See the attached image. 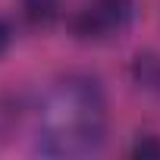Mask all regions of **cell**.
I'll use <instances>...</instances> for the list:
<instances>
[{
	"mask_svg": "<svg viewBox=\"0 0 160 160\" xmlns=\"http://www.w3.org/2000/svg\"><path fill=\"white\" fill-rule=\"evenodd\" d=\"M132 22V0H85L75 16V32L82 38H113Z\"/></svg>",
	"mask_w": 160,
	"mask_h": 160,
	"instance_id": "7a4b0ae2",
	"label": "cell"
},
{
	"mask_svg": "<svg viewBox=\"0 0 160 160\" xmlns=\"http://www.w3.org/2000/svg\"><path fill=\"white\" fill-rule=\"evenodd\" d=\"M132 157H160V141H157L154 135L141 138V141L132 148Z\"/></svg>",
	"mask_w": 160,
	"mask_h": 160,
	"instance_id": "277c9868",
	"label": "cell"
},
{
	"mask_svg": "<svg viewBox=\"0 0 160 160\" xmlns=\"http://www.w3.org/2000/svg\"><path fill=\"white\" fill-rule=\"evenodd\" d=\"M63 10V0H22V13L32 25L47 28Z\"/></svg>",
	"mask_w": 160,
	"mask_h": 160,
	"instance_id": "3957f363",
	"label": "cell"
},
{
	"mask_svg": "<svg viewBox=\"0 0 160 160\" xmlns=\"http://www.w3.org/2000/svg\"><path fill=\"white\" fill-rule=\"evenodd\" d=\"M10 41H13V28H10V22L0 19V57L10 50Z\"/></svg>",
	"mask_w": 160,
	"mask_h": 160,
	"instance_id": "5b68a950",
	"label": "cell"
},
{
	"mask_svg": "<svg viewBox=\"0 0 160 160\" xmlns=\"http://www.w3.org/2000/svg\"><path fill=\"white\" fill-rule=\"evenodd\" d=\"M38 148L57 157L98 154L107 135V98L98 78L69 72L41 94L35 113Z\"/></svg>",
	"mask_w": 160,
	"mask_h": 160,
	"instance_id": "6da1fadb",
	"label": "cell"
}]
</instances>
